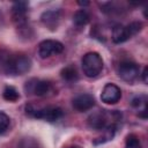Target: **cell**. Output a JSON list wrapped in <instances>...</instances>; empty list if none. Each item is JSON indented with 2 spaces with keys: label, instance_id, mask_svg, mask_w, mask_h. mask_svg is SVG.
Returning a JSON list of instances; mask_svg holds the SVG:
<instances>
[{
  "label": "cell",
  "instance_id": "obj_11",
  "mask_svg": "<svg viewBox=\"0 0 148 148\" xmlns=\"http://www.w3.org/2000/svg\"><path fill=\"white\" fill-rule=\"evenodd\" d=\"M72 105L79 112L88 111L95 105V97L91 94H80L73 98Z\"/></svg>",
  "mask_w": 148,
  "mask_h": 148
},
{
  "label": "cell",
  "instance_id": "obj_10",
  "mask_svg": "<svg viewBox=\"0 0 148 148\" xmlns=\"http://www.w3.org/2000/svg\"><path fill=\"white\" fill-rule=\"evenodd\" d=\"M121 98V90L114 83H106L102 90L101 99L105 104H116Z\"/></svg>",
  "mask_w": 148,
  "mask_h": 148
},
{
  "label": "cell",
  "instance_id": "obj_17",
  "mask_svg": "<svg viewBox=\"0 0 148 148\" xmlns=\"http://www.w3.org/2000/svg\"><path fill=\"white\" fill-rule=\"evenodd\" d=\"M17 148H42L39 142L31 136H25L21 139V141L17 145Z\"/></svg>",
  "mask_w": 148,
  "mask_h": 148
},
{
  "label": "cell",
  "instance_id": "obj_18",
  "mask_svg": "<svg viewBox=\"0 0 148 148\" xmlns=\"http://www.w3.org/2000/svg\"><path fill=\"white\" fill-rule=\"evenodd\" d=\"M125 148H142V145H141L139 136L135 134L127 135L126 142H125Z\"/></svg>",
  "mask_w": 148,
  "mask_h": 148
},
{
  "label": "cell",
  "instance_id": "obj_9",
  "mask_svg": "<svg viewBox=\"0 0 148 148\" xmlns=\"http://www.w3.org/2000/svg\"><path fill=\"white\" fill-rule=\"evenodd\" d=\"M109 117H110V113H106L104 110L96 111L88 117L87 119L88 126L96 131H104L111 124H117V123H110Z\"/></svg>",
  "mask_w": 148,
  "mask_h": 148
},
{
  "label": "cell",
  "instance_id": "obj_6",
  "mask_svg": "<svg viewBox=\"0 0 148 148\" xmlns=\"http://www.w3.org/2000/svg\"><path fill=\"white\" fill-rule=\"evenodd\" d=\"M140 74V67L130 60H124L118 65V75L126 82H134Z\"/></svg>",
  "mask_w": 148,
  "mask_h": 148
},
{
  "label": "cell",
  "instance_id": "obj_1",
  "mask_svg": "<svg viewBox=\"0 0 148 148\" xmlns=\"http://www.w3.org/2000/svg\"><path fill=\"white\" fill-rule=\"evenodd\" d=\"M25 113L27 116L36 119H44L46 121L53 123L62 118L64 111L61 108L56 105H49V106H36L34 104H27L25 105Z\"/></svg>",
  "mask_w": 148,
  "mask_h": 148
},
{
  "label": "cell",
  "instance_id": "obj_4",
  "mask_svg": "<svg viewBox=\"0 0 148 148\" xmlns=\"http://www.w3.org/2000/svg\"><path fill=\"white\" fill-rule=\"evenodd\" d=\"M3 67L8 74L14 75H23L28 73L31 68V59L24 54L7 57L3 62Z\"/></svg>",
  "mask_w": 148,
  "mask_h": 148
},
{
  "label": "cell",
  "instance_id": "obj_12",
  "mask_svg": "<svg viewBox=\"0 0 148 148\" xmlns=\"http://www.w3.org/2000/svg\"><path fill=\"white\" fill-rule=\"evenodd\" d=\"M40 20L43 22L44 25H46L47 28H50L51 30L57 29L58 24H59V20H60V12L59 10H46L42 14Z\"/></svg>",
  "mask_w": 148,
  "mask_h": 148
},
{
  "label": "cell",
  "instance_id": "obj_22",
  "mask_svg": "<svg viewBox=\"0 0 148 148\" xmlns=\"http://www.w3.org/2000/svg\"><path fill=\"white\" fill-rule=\"evenodd\" d=\"M67 148H82L81 146H76V145H74V146H69V147H67Z\"/></svg>",
  "mask_w": 148,
  "mask_h": 148
},
{
  "label": "cell",
  "instance_id": "obj_16",
  "mask_svg": "<svg viewBox=\"0 0 148 148\" xmlns=\"http://www.w3.org/2000/svg\"><path fill=\"white\" fill-rule=\"evenodd\" d=\"M2 97H3V99H6L8 102H16L20 98V94L15 87L6 86L3 91H2Z\"/></svg>",
  "mask_w": 148,
  "mask_h": 148
},
{
  "label": "cell",
  "instance_id": "obj_3",
  "mask_svg": "<svg viewBox=\"0 0 148 148\" xmlns=\"http://www.w3.org/2000/svg\"><path fill=\"white\" fill-rule=\"evenodd\" d=\"M81 66H82L83 74L87 77H96L103 71L104 61L99 56V53L88 52L82 57Z\"/></svg>",
  "mask_w": 148,
  "mask_h": 148
},
{
  "label": "cell",
  "instance_id": "obj_14",
  "mask_svg": "<svg viewBox=\"0 0 148 148\" xmlns=\"http://www.w3.org/2000/svg\"><path fill=\"white\" fill-rule=\"evenodd\" d=\"M60 76L67 82H75L79 80V73L74 65H68L64 67L60 72Z\"/></svg>",
  "mask_w": 148,
  "mask_h": 148
},
{
  "label": "cell",
  "instance_id": "obj_5",
  "mask_svg": "<svg viewBox=\"0 0 148 148\" xmlns=\"http://www.w3.org/2000/svg\"><path fill=\"white\" fill-rule=\"evenodd\" d=\"M24 90L29 95H35L38 97H44L51 95L53 91L52 83L47 80H40V79H30L24 84Z\"/></svg>",
  "mask_w": 148,
  "mask_h": 148
},
{
  "label": "cell",
  "instance_id": "obj_23",
  "mask_svg": "<svg viewBox=\"0 0 148 148\" xmlns=\"http://www.w3.org/2000/svg\"><path fill=\"white\" fill-rule=\"evenodd\" d=\"M0 58H1V57H0Z\"/></svg>",
  "mask_w": 148,
  "mask_h": 148
},
{
  "label": "cell",
  "instance_id": "obj_21",
  "mask_svg": "<svg viewBox=\"0 0 148 148\" xmlns=\"http://www.w3.org/2000/svg\"><path fill=\"white\" fill-rule=\"evenodd\" d=\"M77 5L84 7V6H89V1H77Z\"/></svg>",
  "mask_w": 148,
  "mask_h": 148
},
{
  "label": "cell",
  "instance_id": "obj_19",
  "mask_svg": "<svg viewBox=\"0 0 148 148\" xmlns=\"http://www.w3.org/2000/svg\"><path fill=\"white\" fill-rule=\"evenodd\" d=\"M9 124H10L9 117L5 112L0 111V134L5 133L7 131V128L9 127Z\"/></svg>",
  "mask_w": 148,
  "mask_h": 148
},
{
  "label": "cell",
  "instance_id": "obj_15",
  "mask_svg": "<svg viewBox=\"0 0 148 148\" xmlns=\"http://www.w3.org/2000/svg\"><path fill=\"white\" fill-rule=\"evenodd\" d=\"M90 21V15L86 9H79L73 15V22L76 27H83Z\"/></svg>",
  "mask_w": 148,
  "mask_h": 148
},
{
  "label": "cell",
  "instance_id": "obj_8",
  "mask_svg": "<svg viewBox=\"0 0 148 148\" xmlns=\"http://www.w3.org/2000/svg\"><path fill=\"white\" fill-rule=\"evenodd\" d=\"M64 51V44L54 39H45L38 45V54L42 59H46L52 54H59Z\"/></svg>",
  "mask_w": 148,
  "mask_h": 148
},
{
  "label": "cell",
  "instance_id": "obj_20",
  "mask_svg": "<svg viewBox=\"0 0 148 148\" xmlns=\"http://www.w3.org/2000/svg\"><path fill=\"white\" fill-rule=\"evenodd\" d=\"M147 74H148V67L146 66L145 68H143V72H142V80H143V82L145 83H147Z\"/></svg>",
  "mask_w": 148,
  "mask_h": 148
},
{
  "label": "cell",
  "instance_id": "obj_13",
  "mask_svg": "<svg viewBox=\"0 0 148 148\" xmlns=\"http://www.w3.org/2000/svg\"><path fill=\"white\" fill-rule=\"evenodd\" d=\"M131 105L133 109L138 111V116L142 119L147 118V96L146 95H138L134 96L131 101Z\"/></svg>",
  "mask_w": 148,
  "mask_h": 148
},
{
  "label": "cell",
  "instance_id": "obj_2",
  "mask_svg": "<svg viewBox=\"0 0 148 148\" xmlns=\"http://www.w3.org/2000/svg\"><path fill=\"white\" fill-rule=\"evenodd\" d=\"M143 28V24L140 21H133L127 25L123 24H116L112 28L111 39L116 44H121L126 40H128L131 37L140 32Z\"/></svg>",
  "mask_w": 148,
  "mask_h": 148
},
{
  "label": "cell",
  "instance_id": "obj_7",
  "mask_svg": "<svg viewBox=\"0 0 148 148\" xmlns=\"http://www.w3.org/2000/svg\"><path fill=\"white\" fill-rule=\"evenodd\" d=\"M29 10V3L27 1H16L12 7V17L17 28H27V14Z\"/></svg>",
  "mask_w": 148,
  "mask_h": 148
}]
</instances>
